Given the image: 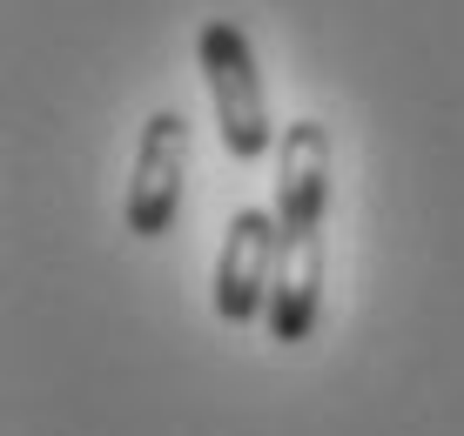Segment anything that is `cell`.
I'll use <instances>...</instances> for the list:
<instances>
[{"mask_svg":"<svg viewBox=\"0 0 464 436\" xmlns=\"http://www.w3.org/2000/svg\"><path fill=\"white\" fill-rule=\"evenodd\" d=\"M196 61H202V88H209L222 155L229 161H263L283 135H276V121H269V94H263V68H256L249 34L216 14L196 34Z\"/></svg>","mask_w":464,"mask_h":436,"instance_id":"6da1fadb","label":"cell"},{"mask_svg":"<svg viewBox=\"0 0 464 436\" xmlns=\"http://www.w3.org/2000/svg\"><path fill=\"white\" fill-rule=\"evenodd\" d=\"M182 188H188V115L182 108H155L141 121L135 175H128V202H121L128 235L162 242L175 229V215H182Z\"/></svg>","mask_w":464,"mask_h":436,"instance_id":"7a4b0ae2","label":"cell"},{"mask_svg":"<svg viewBox=\"0 0 464 436\" xmlns=\"http://www.w3.org/2000/svg\"><path fill=\"white\" fill-rule=\"evenodd\" d=\"M276 262H283V229H276V208H236L229 229H222L216 249V316L222 322H256L269 316V289H276Z\"/></svg>","mask_w":464,"mask_h":436,"instance_id":"3957f363","label":"cell"},{"mask_svg":"<svg viewBox=\"0 0 464 436\" xmlns=\"http://www.w3.org/2000/svg\"><path fill=\"white\" fill-rule=\"evenodd\" d=\"M330 222V128L324 121H290L276 141V229L283 249L324 242Z\"/></svg>","mask_w":464,"mask_h":436,"instance_id":"277c9868","label":"cell"},{"mask_svg":"<svg viewBox=\"0 0 464 436\" xmlns=\"http://www.w3.org/2000/svg\"><path fill=\"white\" fill-rule=\"evenodd\" d=\"M316 309H324V242H303V249H283L276 262V289H269V336L276 343H303L316 329Z\"/></svg>","mask_w":464,"mask_h":436,"instance_id":"5b68a950","label":"cell"}]
</instances>
